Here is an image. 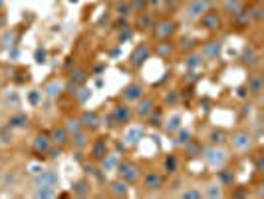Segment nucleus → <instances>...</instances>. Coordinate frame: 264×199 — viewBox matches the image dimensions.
Segmentation results:
<instances>
[{"label":"nucleus","instance_id":"obj_1","mask_svg":"<svg viewBox=\"0 0 264 199\" xmlns=\"http://www.w3.org/2000/svg\"><path fill=\"white\" fill-rule=\"evenodd\" d=\"M203 158L210 169H221L223 166H227L231 156L223 145H208V147H203Z\"/></svg>","mask_w":264,"mask_h":199},{"label":"nucleus","instance_id":"obj_2","mask_svg":"<svg viewBox=\"0 0 264 199\" xmlns=\"http://www.w3.org/2000/svg\"><path fill=\"white\" fill-rule=\"evenodd\" d=\"M179 30V24L173 18H161V20H155L151 34L155 40H171Z\"/></svg>","mask_w":264,"mask_h":199},{"label":"nucleus","instance_id":"obj_3","mask_svg":"<svg viewBox=\"0 0 264 199\" xmlns=\"http://www.w3.org/2000/svg\"><path fill=\"white\" fill-rule=\"evenodd\" d=\"M116 171H117V177H121V179L127 181L129 185H133V183H137V181L141 179V169H139V166H137L135 162H131V160H119Z\"/></svg>","mask_w":264,"mask_h":199},{"label":"nucleus","instance_id":"obj_4","mask_svg":"<svg viewBox=\"0 0 264 199\" xmlns=\"http://www.w3.org/2000/svg\"><path fill=\"white\" fill-rule=\"evenodd\" d=\"M199 24L205 32H219L223 28V12L217 8H208L201 18Z\"/></svg>","mask_w":264,"mask_h":199},{"label":"nucleus","instance_id":"obj_5","mask_svg":"<svg viewBox=\"0 0 264 199\" xmlns=\"http://www.w3.org/2000/svg\"><path fill=\"white\" fill-rule=\"evenodd\" d=\"M229 141H231V145H233L235 152H240V154L250 152V149L254 147V137H252V133H250V132H244V130L235 132V133L229 137Z\"/></svg>","mask_w":264,"mask_h":199},{"label":"nucleus","instance_id":"obj_6","mask_svg":"<svg viewBox=\"0 0 264 199\" xmlns=\"http://www.w3.org/2000/svg\"><path fill=\"white\" fill-rule=\"evenodd\" d=\"M141 181V187L147 191V193H155V191H161L165 187V175L159 173V171H145V175L139 179Z\"/></svg>","mask_w":264,"mask_h":199},{"label":"nucleus","instance_id":"obj_7","mask_svg":"<svg viewBox=\"0 0 264 199\" xmlns=\"http://www.w3.org/2000/svg\"><path fill=\"white\" fill-rule=\"evenodd\" d=\"M151 54H153L151 44H149V42H139V44L133 48L131 56H129V64H131L133 68H141L143 64H147V60L151 58Z\"/></svg>","mask_w":264,"mask_h":199},{"label":"nucleus","instance_id":"obj_8","mask_svg":"<svg viewBox=\"0 0 264 199\" xmlns=\"http://www.w3.org/2000/svg\"><path fill=\"white\" fill-rule=\"evenodd\" d=\"M133 120V108H129V104H117L112 110L110 122L112 126H127Z\"/></svg>","mask_w":264,"mask_h":199},{"label":"nucleus","instance_id":"obj_9","mask_svg":"<svg viewBox=\"0 0 264 199\" xmlns=\"http://www.w3.org/2000/svg\"><path fill=\"white\" fill-rule=\"evenodd\" d=\"M208 8H210L208 0H189L187 6H185V18L187 20H199Z\"/></svg>","mask_w":264,"mask_h":199},{"label":"nucleus","instance_id":"obj_10","mask_svg":"<svg viewBox=\"0 0 264 199\" xmlns=\"http://www.w3.org/2000/svg\"><path fill=\"white\" fill-rule=\"evenodd\" d=\"M199 52L203 54L205 60H217V58L221 56V52H223V40L210 38V40L203 42V46H201Z\"/></svg>","mask_w":264,"mask_h":199},{"label":"nucleus","instance_id":"obj_11","mask_svg":"<svg viewBox=\"0 0 264 199\" xmlns=\"http://www.w3.org/2000/svg\"><path fill=\"white\" fill-rule=\"evenodd\" d=\"M143 96H145V86L139 84V82H131L121 90V98H123L125 104H135Z\"/></svg>","mask_w":264,"mask_h":199},{"label":"nucleus","instance_id":"obj_12","mask_svg":"<svg viewBox=\"0 0 264 199\" xmlns=\"http://www.w3.org/2000/svg\"><path fill=\"white\" fill-rule=\"evenodd\" d=\"M52 145H54V143H52V139H50V133L40 132V133H36L34 139H32V152L42 158V156H48V154H50Z\"/></svg>","mask_w":264,"mask_h":199},{"label":"nucleus","instance_id":"obj_13","mask_svg":"<svg viewBox=\"0 0 264 199\" xmlns=\"http://www.w3.org/2000/svg\"><path fill=\"white\" fill-rule=\"evenodd\" d=\"M86 80H88V70L86 68H74L72 72H70V78H68V82H66V92H70V94H74L80 86H84L86 84Z\"/></svg>","mask_w":264,"mask_h":199},{"label":"nucleus","instance_id":"obj_14","mask_svg":"<svg viewBox=\"0 0 264 199\" xmlns=\"http://www.w3.org/2000/svg\"><path fill=\"white\" fill-rule=\"evenodd\" d=\"M60 177L54 169H44L34 175V185H46V187H58Z\"/></svg>","mask_w":264,"mask_h":199},{"label":"nucleus","instance_id":"obj_15","mask_svg":"<svg viewBox=\"0 0 264 199\" xmlns=\"http://www.w3.org/2000/svg\"><path fill=\"white\" fill-rule=\"evenodd\" d=\"M108 154H110V143H108V139H105V137L93 139L91 149H89V158H91L93 162H99V160H103Z\"/></svg>","mask_w":264,"mask_h":199},{"label":"nucleus","instance_id":"obj_16","mask_svg":"<svg viewBox=\"0 0 264 199\" xmlns=\"http://www.w3.org/2000/svg\"><path fill=\"white\" fill-rule=\"evenodd\" d=\"M155 108V100L149 98V96H143L141 100L135 102V108H133V116H137L139 120H145Z\"/></svg>","mask_w":264,"mask_h":199},{"label":"nucleus","instance_id":"obj_17","mask_svg":"<svg viewBox=\"0 0 264 199\" xmlns=\"http://www.w3.org/2000/svg\"><path fill=\"white\" fill-rule=\"evenodd\" d=\"M50 139H52V143L58 145V147L68 145L70 143V133H68L66 126L62 124V126H54V128H52L50 130Z\"/></svg>","mask_w":264,"mask_h":199},{"label":"nucleus","instance_id":"obj_18","mask_svg":"<svg viewBox=\"0 0 264 199\" xmlns=\"http://www.w3.org/2000/svg\"><path fill=\"white\" fill-rule=\"evenodd\" d=\"M80 122H82V126H84V130H88V132H97V130L101 128V118H99L97 112L86 110V112L80 116Z\"/></svg>","mask_w":264,"mask_h":199},{"label":"nucleus","instance_id":"obj_19","mask_svg":"<svg viewBox=\"0 0 264 199\" xmlns=\"http://www.w3.org/2000/svg\"><path fill=\"white\" fill-rule=\"evenodd\" d=\"M64 92H66V82H62V80H52L44 88V96L50 100H58Z\"/></svg>","mask_w":264,"mask_h":199},{"label":"nucleus","instance_id":"obj_20","mask_svg":"<svg viewBox=\"0 0 264 199\" xmlns=\"http://www.w3.org/2000/svg\"><path fill=\"white\" fill-rule=\"evenodd\" d=\"M153 24H155V14H153V12H149L147 8L141 10V12H137V18H135V26H137V30L147 32V30L153 28Z\"/></svg>","mask_w":264,"mask_h":199},{"label":"nucleus","instance_id":"obj_21","mask_svg":"<svg viewBox=\"0 0 264 199\" xmlns=\"http://www.w3.org/2000/svg\"><path fill=\"white\" fill-rule=\"evenodd\" d=\"M246 90H248V94H252V96H260V94L264 92V78H262L260 72H254V74L248 76Z\"/></svg>","mask_w":264,"mask_h":199},{"label":"nucleus","instance_id":"obj_22","mask_svg":"<svg viewBox=\"0 0 264 199\" xmlns=\"http://www.w3.org/2000/svg\"><path fill=\"white\" fill-rule=\"evenodd\" d=\"M240 62H242V66H246V68H254V66L260 62L258 50L252 48V46H246V48L242 50V54H240Z\"/></svg>","mask_w":264,"mask_h":199},{"label":"nucleus","instance_id":"obj_23","mask_svg":"<svg viewBox=\"0 0 264 199\" xmlns=\"http://www.w3.org/2000/svg\"><path fill=\"white\" fill-rule=\"evenodd\" d=\"M183 64H185V70H201V66L205 64V58L199 50H191V52H187Z\"/></svg>","mask_w":264,"mask_h":199},{"label":"nucleus","instance_id":"obj_24","mask_svg":"<svg viewBox=\"0 0 264 199\" xmlns=\"http://www.w3.org/2000/svg\"><path fill=\"white\" fill-rule=\"evenodd\" d=\"M181 126H183V116H181V114H177V112H175V114H171L169 118H165V120H163V124H161V128H163V132H165L167 135H173V133H175Z\"/></svg>","mask_w":264,"mask_h":199},{"label":"nucleus","instance_id":"obj_25","mask_svg":"<svg viewBox=\"0 0 264 199\" xmlns=\"http://www.w3.org/2000/svg\"><path fill=\"white\" fill-rule=\"evenodd\" d=\"M175 44H171L169 40H157L155 48H153V54H157L159 58H171L175 54Z\"/></svg>","mask_w":264,"mask_h":199},{"label":"nucleus","instance_id":"obj_26","mask_svg":"<svg viewBox=\"0 0 264 199\" xmlns=\"http://www.w3.org/2000/svg\"><path fill=\"white\" fill-rule=\"evenodd\" d=\"M28 126H30V118H28L24 112H14V114L8 118V128H10V130L22 132V130H26Z\"/></svg>","mask_w":264,"mask_h":199},{"label":"nucleus","instance_id":"obj_27","mask_svg":"<svg viewBox=\"0 0 264 199\" xmlns=\"http://www.w3.org/2000/svg\"><path fill=\"white\" fill-rule=\"evenodd\" d=\"M203 197L206 199H221L225 197V187L219 183V181H210L203 187Z\"/></svg>","mask_w":264,"mask_h":199},{"label":"nucleus","instance_id":"obj_28","mask_svg":"<svg viewBox=\"0 0 264 199\" xmlns=\"http://www.w3.org/2000/svg\"><path fill=\"white\" fill-rule=\"evenodd\" d=\"M143 133H145V130H143L141 126H131V128L125 132V135H123V139H125V145H127V147H133V145H137V143L143 139Z\"/></svg>","mask_w":264,"mask_h":199},{"label":"nucleus","instance_id":"obj_29","mask_svg":"<svg viewBox=\"0 0 264 199\" xmlns=\"http://www.w3.org/2000/svg\"><path fill=\"white\" fill-rule=\"evenodd\" d=\"M110 193L114 197H129V183L123 181L121 177L110 181Z\"/></svg>","mask_w":264,"mask_h":199},{"label":"nucleus","instance_id":"obj_30","mask_svg":"<svg viewBox=\"0 0 264 199\" xmlns=\"http://www.w3.org/2000/svg\"><path fill=\"white\" fill-rule=\"evenodd\" d=\"M244 6V0H223V4H221V12L235 18Z\"/></svg>","mask_w":264,"mask_h":199},{"label":"nucleus","instance_id":"obj_31","mask_svg":"<svg viewBox=\"0 0 264 199\" xmlns=\"http://www.w3.org/2000/svg\"><path fill=\"white\" fill-rule=\"evenodd\" d=\"M70 143L74 145V149L82 152V149H86L89 145V132L88 130H80L78 133L70 135Z\"/></svg>","mask_w":264,"mask_h":199},{"label":"nucleus","instance_id":"obj_32","mask_svg":"<svg viewBox=\"0 0 264 199\" xmlns=\"http://www.w3.org/2000/svg\"><path fill=\"white\" fill-rule=\"evenodd\" d=\"M217 181L223 185V187H235V183H236V173L233 171V169H229V167H221L219 169V173H217Z\"/></svg>","mask_w":264,"mask_h":199},{"label":"nucleus","instance_id":"obj_33","mask_svg":"<svg viewBox=\"0 0 264 199\" xmlns=\"http://www.w3.org/2000/svg\"><path fill=\"white\" fill-rule=\"evenodd\" d=\"M117 162H119V156H117V154H108L103 160L97 162V164H99V171H101V173H112V171H116Z\"/></svg>","mask_w":264,"mask_h":199},{"label":"nucleus","instance_id":"obj_34","mask_svg":"<svg viewBox=\"0 0 264 199\" xmlns=\"http://www.w3.org/2000/svg\"><path fill=\"white\" fill-rule=\"evenodd\" d=\"M72 191H74L76 197H89V193H91V183H89L86 177H82V179L74 181Z\"/></svg>","mask_w":264,"mask_h":199},{"label":"nucleus","instance_id":"obj_35","mask_svg":"<svg viewBox=\"0 0 264 199\" xmlns=\"http://www.w3.org/2000/svg\"><path fill=\"white\" fill-rule=\"evenodd\" d=\"M163 171H165L167 175H173V173L179 171V158H177L175 154L165 156V160H163Z\"/></svg>","mask_w":264,"mask_h":199},{"label":"nucleus","instance_id":"obj_36","mask_svg":"<svg viewBox=\"0 0 264 199\" xmlns=\"http://www.w3.org/2000/svg\"><path fill=\"white\" fill-rule=\"evenodd\" d=\"M173 135H175V143H177V145H181V147L193 139V132H191L189 128H183V126H181V128H179Z\"/></svg>","mask_w":264,"mask_h":199},{"label":"nucleus","instance_id":"obj_37","mask_svg":"<svg viewBox=\"0 0 264 199\" xmlns=\"http://www.w3.org/2000/svg\"><path fill=\"white\" fill-rule=\"evenodd\" d=\"M183 147H185V154H187L189 158H201V156H203V145H201L199 141H195V139H191V141L185 143Z\"/></svg>","mask_w":264,"mask_h":199},{"label":"nucleus","instance_id":"obj_38","mask_svg":"<svg viewBox=\"0 0 264 199\" xmlns=\"http://www.w3.org/2000/svg\"><path fill=\"white\" fill-rule=\"evenodd\" d=\"M34 197H38V199H52V197H56V187L36 185V189H34Z\"/></svg>","mask_w":264,"mask_h":199},{"label":"nucleus","instance_id":"obj_39","mask_svg":"<svg viewBox=\"0 0 264 199\" xmlns=\"http://www.w3.org/2000/svg\"><path fill=\"white\" fill-rule=\"evenodd\" d=\"M145 120L149 122V126H153V128H159V126L163 124V120H165V118H163L161 108H157V106H155V108H153V112H151V114H149Z\"/></svg>","mask_w":264,"mask_h":199},{"label":"nucleus","instance_id":"obj_40","mask_svg":"<svg viewBox=\"0 0 264 199\" xmlns=\"http://www.w3.org/2000/svg\"><path fill=\"white\" fill-rule=\"evenodd\" d=\"M235 20H236L240 26H248V24H252V10H250V6H242V10L235 16Z\"/></svg>","mask_w":264,"mask_h":199},{"label":"nucleus","instance_id":"obj_41","mask_svg":"<svg viewBox=\"0 0 264 199\" xmlns=\"http://www.w3.org/2000/svg\"><path fill=\"white\" fill-rule=\"evenodd\" d=\"M181 197L183 199H201L203 197V189L197 187V185H191V187H187V189L181 191Z\"/></svg>","mask_w":264,"mask_h":199},{"label":"nucleus","instance_id":"obj_42","mask_svg":"<svg viewBox=\"0 0 264 199\" xmlns=\"http://www.w3.org/2000/svg\"><path fill=\"white\" fill-rule=\"evenodd\" d=\"M64 126H66V130H68V133H70V135H74V133H78L80 130H84V126H82L80 118H68Z\"/></svg>","mask_w":264,"mask_h":199},{"label":"nucleus","instance_id":"obj_43","mask_svg":"<svg viewBox=\"0 0 264 199\" xmlns=\"http://www.w3.org/2000/svg\"><path fill=\"white\" fill-rule=\"evenodd\" d=\"M227 139H229V135H227L225 130H215V132H210V143H213V145H223Z\"/></svg>","mask_w":264,"mask_h":199},{"label":"nucleus","instance_id":"obj_44","mask_svg":"<svg viewBox=\"0 0 264 199\" xmlns=\"http://www.w3.org/2000/svg\"><path fill=\"white\" fill-rule=\"evenodd\" d=\"M179 102H181V94H179L177 90H169V92L165 94V104H167L169 108L179 106Z\"/></svg>","mask_w":264,"mask_h":199},{"label":"nucleus","instance_id":"obj_45","mask_svg":"<svg viewBox=\"0 0 264 199\" xmlns=\"http://www.w3.org/2000/svg\"><path fill=\"white\" fill-rule=\"evenodd\" d=\"M74 96H76V100H78V104H86L88 100L91 98V90H88L86 86H80V88L74 92Z\"/></svg>","mask_w":264,"mask_h":199},{"label":"nucleus","instance_id":"obj_46","mask_svg":"<svg viewBox=\"0 0 264 199\" xmlns=\"http://www.w3.org/2000/svg\"><path fill=\"white\" fill-rule=\"evenodd\" d=\"M116 10H117V14H119V16H123V18H127V16H131V14H133L129 0H121V2H117Z\"/></svg>","mask_w":264,"mask_h":199},{"label":"nucleus","instance_id":"obj_47","mask_svg":"<svg viewBox=\"0 0 264 199\" xmlns=\"http://www.w3.org/2000/svg\"><path fill=\"white\" fill-rule=\"evenodd\" d=\"M4 104H6L8 108H18V106H20V96H18V92H8V94L4 96Z\"/></svg>","mask_w":264,"mask_h":199},{"label":"nucleus","instance_id":"obj_48","mask_svg":"<svg viewBox=\"0 0 264 199\" xmlns=\"http://www.w3.org/2000/svg\"><path fill=\"white\" fill-rule=\"evenodd\" d=\"M197 48V42L193 40V38H183L181 42H179V50H181V52H191V50H195Z\"/></svg>","mask_w":264,"mask_h":199},{"label":"nucleus","instance_id":"obj_49","mask_svg":"<svg viewBox=\"0 0 264 199\" xmlns=\"http://www.w3.org/2000/svg\"><path fill=\"white\" fill-rule=\"evenodd\" d=\"M250 10H252V22L264 20V6L262 4H254V6H250Z\"/></svg>","mask_w":264,"mask_h":199},{"label":"nucleus","instance_id":"obj_50","mask_svg":"<svg viewBox=\"0 0 264 199\" xmlns=\"http://www.w3.org/2000/svg\"><path fill=\"white\" fill-rule=\"evenodd\" d=\"M16 40H18V32H16V30H10V32H6V34H4L2 44H4L6 48H10V46H14V44H16Z\"/></svg>","mask_w":264,"mask_h":199},{"label":"nucleus","instance_id":"obj_51","mask_svg":"<svg viewBox=\"0 0 264 199\" xmlns=\"http://www.w3.org/2000/svg\"><path fill=\"white\" fill-rule=\"evenodd\" d=\"M0 143H2V145H8V143H12V130H10L8 126L0 130Z\"/></svg>","mask_w":264,"mask_h":199},{"label":"nucleus","instance_id":"obj_52","mask_svg":"<svg viewBox=\"0 0 264 199\" xmlns=\"http://www.w3.org/2000/svg\"><path fill=\"white\" fill-rule=\"evenodd\" d=\"M129 4H131V10L135 14V12H141L147 8V0H129Z\"/></svg>","mask_w":264,"mask_h":199},{"label":"nucleus","instance_id":"obj_53","mask_svg":"<svg viewBox=\"0 0 264 199\" xmlns=\"http://www.w3.org/2000/svg\"><path fill=\"white\" fill-rule=\"evenodd\" d=\"M199 70H187V78H185V82L187 84H195L197 80H199V74H197Z\"/></svg>","mask_w":264,"mask_h":199},{"label":"nucleus","instance_id":"obj_54","mask_svg":"<svg viewBox=\"0 0 264 199\" xmlns=\"http://www.w3.org/2000/svg\"><path fill=\"white\" fill-rule=\"evenodd\" d=\"M254 167H256V171H264V156L262 154H258L254 158Z\"/></svg>","mask_w":264,"mask_h":199},{"label":"nucleus","instance_id":"obj_55","mask_svg":"<svg viewBox=\"0 0 264 199\" xmlns=\"http://www.w3.org/2000/svg\"><path fill=\"white\" fill-rule=\"evenodd\" d=\"M233 197H248V191L246 189H236V191H233Z\"/></svg>","mask_w":264,"mask_h":199},{"label":"nucleus","instance_id":"obj_56","mask_svg":"<svg viewBox=\"0 0 264 199\" xmlns=\"http://www.w3.org/2000/svg\"><path fill=\"white\" fill-rule=\"evenodd\" d=\"M40 94H42V92H36V90L30 94V102H32V104H38V98H40Z\"/></svg>","mask_w":264,"mask_h":199},{"label":"nucleus","instance_id":"obj_57","mask_svg":"<svg viewBox=\"0 0 264 199\" xmlns=\"http://www.w3.org/2000/svg\"><path fill=\"white\" fill-rule=\"evenodd\" d=\"M4 26H6V16L0 12V28H4Z\"/></svg>","mask_w":264,"mask_h":199},{"label":"nucleus","instance_id":"obj_58","mask_svg":"<svg viewBox=\"0 0 264 199\" xmlns=\"http://www.w3.org/2000/svg\"><path fill=\"white\" fill-rule=\"evenodd\" d=\"M2 183H4V167L0 166V185H2Z\"/></svg>","mask_w":264,"mask_h":199},{"label":"nucleus","instance_id":"obj_59","mask_svg":"<svg viewBox=\"0 0 264 199\" xmlns=\"http://www.w3.org/2000/svg\"><path fill=\"white\" fill-rule=\"evenodd\" d=\"M0 88H2V74H0Z\"/></svg>","mask_w":264,"mask_h":199},{"label":"nucleus","instance_id":"obj_60","mask_svg":"<svg viewBox=\"0 0 264 199\" xmlns=\"http://www.w3.org/2000/svg\"><path fill=\"white\" fill-rule=\"evenodd\" d=\"M0 6H2V0H0Z\"/></svg>","mask_w":264,"mask_h":199}]
</instances>
